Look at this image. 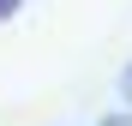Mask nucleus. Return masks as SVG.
I'll use <instances>...</instances> for the list:
<instances>
[{
    "label": "nucleus",
    "instance_id": "obj_1",
    "mask_svg": "<svg viewBox=\"0 0 132 126\" xmlns=\"http://www.w3.org/2000/svg\"><path fill=\"white\" fill-rule=\"evenodd\" d=\"M18 6H24V0H0V24H6V18H12Z\"/></svg>",
    "mask_w": 132,
    "mask_h": 126
},
{
    "label": "nucleus",
    "instance_id": "obj_2",
    "mask_svg": "<svg viewBox=\"0 0 132 126\" xmlns=\"http://www.w3.org/2000/svg\"><path fill=\"white\" fill-rule=\"evenodd\" d=\"M120 96H126V102H132V66H126V72H120Z\"/></svg>",
    "mask_w": 132,
    "mask_h": 126
}]
</instances>
